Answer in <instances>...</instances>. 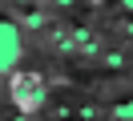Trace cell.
I'll return each mask as SVG.
<instances>
[{
    "mask_svg": "<svg viewBox=\"0 0 133 121\" xmlns=\"http://www.w3.org/2000/svg\"><path fill=\"white\" fill-rule=\"evenodd\" d=\"M20 56H24V40H20V28L16 20L0 12V73H16Z\"/></svg>",
    "mask_w": 133,
    "mask_h": 121,
    "instance_id": "1",
    "label": "cell"
},
{
    "mask_svg": "<svg viewBox=\"0 0 133 121\" xmlns=\"http://www.w3.org/2000/svg\"><path fill=\"white\" fill-rule=\"evenodd\" d=\"M12 121H24V113H20V117H12Z\"/></svg>",
    "mask_w": 133,
    "mask_h": 121,
    "instance_id": "7",
    "label": "cell"
},
{
    "mask_svg": "<svg viewBox=\"0 0 133 121\" xmlns=\"http://www.w3.org/2000/svg\"><path fill=\"white\" fill-rule=\"evenodd\" d=\"M12 101L20 105V113H32L44 101V85L41 77H12Z\"/></svg>",
    "mask_w": 133,
    "mask_h": 121,
    "instance_id": "2",
    "label": "cell"
},
{
    "mask_svg": "<svg viewBox=\"0 0 133 121\" xmlns=\"http://www.w3.org/2000/svg\"><path fill=\"white\" fill-rule=\"evenodd\" d=\"M12 4H24V8H32V4H36V0H12Z\"/></svg>",
    "mask_w": 133,
    "mask_h": 121,
    "instance_id": "6",
    "label": "cell"
},
{
    "mask_svg": "<svg viewBox=\"0 0 133 121\" xmlns=\"http://www.w3.org/2000/svg\"><path fill=\"white\" fill-rule=\"evenodd\" d=\"M129 113H133L129 101H117V105H113V121H129Z\"/></svg>",
    "mask_w": 133,
    "mask_h": 121,
    "instance_id": "4",
    "label": "cell"
},
{
    "mask_svg": "<svg viewBox=\"0 0 133 121\" xmlns=\"http://www.w3.org/2000/svg\"><path fill=\"white\" fill-rule=\"evenodd\" d=\"M52 4H57V8H73L77 0H52Z\"/></svg>",
    "mask_w": 133,
    "mask_h": 121,
    "instance_id": "5",
    "label": "cell"
},
{
    "mask_svg": "<svg viewBox=\"0 0 133 121\" xmlns=\"http://www.w3.org/2000/svg\"><path fill=\"white\" fill-rule=\"evenodd\" d=\"M20 24H24V28H44V12L41 8H28V12L20 16Z\"/></svg>",
    "mask_w": 133,
    "mask_h": 121,
    "instance_id": "3",
    "label": "cell"
}]
</instances>
